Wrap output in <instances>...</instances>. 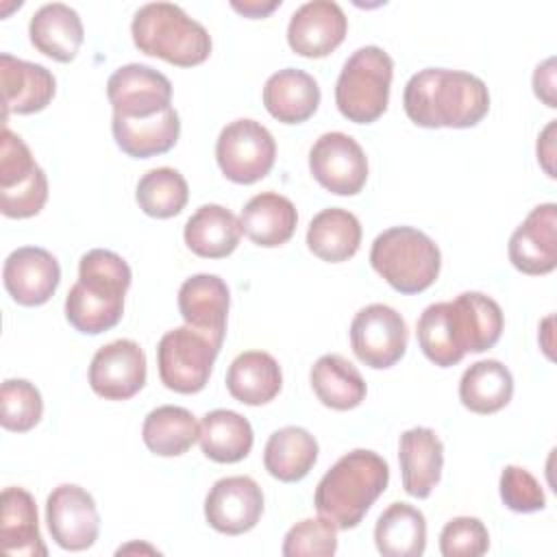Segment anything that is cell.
<instances>
[{
	"label": "cell",
	"mask_w": 557,
	"mask_h": 557,
	"mask_svg": "<svg viewBox=\"0 0 557 557\" xmlns=\"http://www.w3.org/2000/svg\"><path fill=\"white\" fill-rule=\"evenodd\" d=\"M370 263L396 292L420 294L437 281L442 252L426 233L413 226H392L372 242Z\"/></svg>",
	"instance_id": "5"
},
{
	"label": "cell",
	"mask_w": 557,
	"mask_h": 557,
	"mask_svg": "<svg viewBox=\"0 0 557 557\" xmlns=\"http://www.w3.org/2000/svg\"><path fill=\"white\" fill-rule=\"evenodd\" d=\"M215 159L228 181L252 185L270 174L276 159V141L261 122L239 117L220 131Z\"/></svg>",
	"instance_id": "8"
},
{
	"label": "cell",
	"mask_w": 557,
	"mask_h": 557,
	"mask_svg": "<svg viewBox=\"0 0 557 557\" xmlns=\"http://www.w3.org/2000/svg\"><path fill=\"white\" fill-rule=\"evenodd\" d=\"M309 170L326 191L355 196L368 181V157L357 139L333 131L320 135L311 146Z\"/></svg>",
	"instance_id": "10"
},
{
	"label": "cell",
	"mask_w": 557,
	"mask_h": 557,
	"mask_svg": "<svg viewBox=\"0 0 557 557\" xmlns=\"http://www.w3.org/2000/svg\"><path fill=\"white\" fill-rule=\"evenodd\" d=\"M189 198V187L185 176L174 168H154L148 170L137 187H135V200L139 209L150 218H174L178 215Z\"/></svg>",
	"instance_id": "36"
},
{
	"label": "cell",
	"mask_w": 557,
	"mask_h": 557,
	"mask_svg": "<svg viewBox=\"0 0 557 557\" xmlns=\"http://www.w3.org/2000/svg\"><path fill=\"white\" fill-rule=\"evenodd\" d=\"M533 91L535 96L550 109L557 107L555 100V59L548 57L544 63H540L533 72Z\"/></svg>",
	"instance_id": "43"
},
{
	"label": "cell",
	"mask_w": 557,
	"mask_h": 557,
	"mask_svg": "<svg viewBox=\"0 0 557 557\" xmlns=\"http://www.w3.org/2000/svg\"><path fill=\"white\" fill-rule=\"evenodd\" d=\"M231 294L218 274H194L178 289V311L187 326L207 335L222 348L226 335Z\"/></svg>",
	"instance_id": "19"
},
{
	"label": "cell",
	"mask_w": 557,
	"mask_h": 557,
	"mask_svg": "<svg viewBox=\"0 0 557 557\" xmlns=\"http://www.w3.org/2000/svg\"><path fill=\"white\" fill-rule=\"evenodd\" d=\"M0 422L7 431L26 433L35 429L44 416L39 389L26 379H7L0 389Z\"/></svg>",
	"instance_id": "38"
},
{
	"label": "cell",
	"mask_w": 557,
	"mask_h": 557,
	"mask_svg": "<svg viewBox=\"0 0 557 557\" xmlns=\"http://www.w3.org/2000/svg\"><path fill=\"white\" fill-rule=\"evenodd\" d=\"M318 461V442L302 426H283L274 431L263 448V466L270 476L283 483L305 479Z\"/></svg>",
	"instance_id": "30"
},
{
	"label": "cell",
	"mask_w": 557,
	"mask_h": 557,
	"mask_svg": "<svg viewBox=\"0 0 557 557\" xmlns=\"http://www.w3.org/2000/svg\"><path fill=\"white\" fill-rule=\"evenodd\" d=\"M448 320L453 339L463 357L466 352L490 350L505 326L500 305L481 292H463L448 300Z\"/></svg>",
	"instance_id": "18"
},
{
	"label": "cell",
	"mask_w": 557,
	"mask_h": 557,
	"mask_svg": "<svg viewBox=\"0 0 557 557\" xmlns=\"http://www.w3.org/2000/svg\"><path fill=\"white\" fill-rule=\"evenodd\" d=\"M187 248L205 259L228 257L242 237L239 220L222 205H202L185 222L183 231Z\"/></svg>",
	"instance_id": "28"
},
{
	"label": "cell",
	"mask_w": 557,
	"mask_h": 557,
	"mask_svg": "<svg viewBox=\"0 0 557 557\" xmlns=\"http://www.w3.org/2000/svg\"><path fill=\"white\" fill-rule=\"evenodd\" d=\"M416 335L424 357L435 366L450 368L463 359V355L459 352L453 339L450 320H448V300L433 302L420 313L416 324Z\"/></svg>",
	"instance_id": "37"
},
{
	"label": "cell",
	"mask_w": 557,
	"mask_h": 557,
	"mask_svg": "<svg viewBox=\"0 0 557 557\" xmlns=\"http://www.w3.org/2000/svg\"><path fill=\"white\" fill-rule=\"evenodd\" d=\"M131 278V268L117 252L104 248L85 252L78 263V281L65 296L67 322L85 335L113 329L122 320Z\"/></svg>",
	"instance_id": "2"
},
{
	"label": "cell",
	"mask_w": 557,
	"mask_h": 557,
	"mask_svg": "<svg viewBox=\"0 0 557 557\" xmlns=\"http://www.w3.org/2000/svg\"><path fill=\"white\" fill-rule=\"evenodd\" d=\"M28 35L30 44L41 54L59 63H70L83 44L85 28L72 7L63 2H50L30 15Z\"/></svg>",
	"instance_id": "23"
},
{
	"label": "cell",
	"mask_w": 557,
	"mask_h": 557,
	"mask_svg": "<svg viewBox=\"0 0 557 557\" xmlns=\"http://www.w3.org/2000/svg\"><path fill=\"white\" fill-rule=\"evenodd\" d=\"M200 448L215 463H237L248 457L255 435L250 422L231 409H213L200 422Z\"/></svg>",
	"instance_id": "34"
},
{
	"label": "cell",
	"mask_w": 557,
	"mask_h": 557,
	"mask_svg": "<svg viewBox=\"0 0 557 557\" xmlns=\"http://www.w3.org/2000/svg\"><path fill=\"white\" fill-rule=\"evenodd\" d=\"M133 44L148 57L178 67L200 65L211 54V35L174 2L141 4L131 22Z\"/></svg>",
	"instance_id": "4"
},
{
	"label": "cell",
	"mask_w": 557,
	"mask_h": 557,
	"mask_svg": "<svg viewBox=\"0 0 557 557\" xmlns=\"http://www.w3.org/2000/svg\"><path fill=\"white\" fill-rule=\"evenodd\" d=\"M320 104L318 81L298 67L274 72L263 85V107L283 124H300L309 120Z\"/></svg>",
	"instance_id": "22"
},
{
	"label": "cell",
	"mask_w": 557,
	"mask_h": 557,
	"mask_svg": "<svg viewBox=\"0 0 557 557\" xmlns=\"http://www.w3.org/2000/svg\"><path fill=\"white\" fill-rule=\"evenodd\" d=\"M200 437L196 416L176 405H161L152 409L141 426L146 448L159 457H178L187 453Z\"/></svg>",
	"instance_id": "35"
},
{
	"label": "cell",
	"mask_w": 557,
	"mask_h": 557,
	"mask_svg": "<svg viewBox=\"0 0 557 557\" xmlns=\"http://www.w3.org/2000/svg\"><path fill=\"white\" fill-rule=\"evenodd\" d=\"M46 522L63 550H87L100 533L94 496L74 483L57 485L46 498Z\"/></svg>",
	"instance_id": "11"
},
{
	"label": "cell",
	"mask_w": 557,
	"mask_h": 557,
	"mask_svg": "<svg viewBox=\"0 0 557 557\" xmlns=\"http://www.w3.org/2000/svg\"><path fill=\"white\" fill-rule=\"evenodd\" d=\"M394 76L392 57L379 46L357 48L344 63L335 83V104L355 124L379 120L389 102Z\"/></svg>",
	"instance_id": "6"
},
{
	"label": "cell",
	"mask_w": 557,
	"mask_h": 557,
	"mask_svg": "<svg viewBox=\"0 0 557 557\" xmlns=\"http://www.w3.org/2000/svg\"><path fill=\"white\" fill-rule=\"evenodd\" d=\"M0 503V540L4 553L46 557L48 548L39 533L37 503L33 494L24 487H4Z\"/></svg>",
	"instance_id": "25"
},
{
	"label": "cell",
	"mask_w": 557,
	"mask_h": 557,
	"mask_svg": "<svg viewBox=\"0 0 557 557\" xmlns=\"http://www.w3.org/2000/svg\"><path fill=\"white\" fill-rule=\"evenodd\" d=\"M500 498L516 513H533L546 507V496L540 481L520 466H505L498 481Z\"/></svg>",
	"instance_id": "41"
},
{
	"label": "cell",
	"mask_w": 557,
	"mask_h": 557,
	"mask_svg": "<svg viewBox=\"0 0 557 557\" xmlns=\"http://www.w3.org/2000/svg\"><path fill=\"white\" fill-rule=\"evenodd\" d=\"M7 294L22 307H39L52 298L61 281V268L52 252L39 246L13 250L2 265Z\"/></svg>",
	"instance_id": "16"
},
{
	"label": "cell",
	"mask_w": 557,
	"mask_h": 557,
	"mask_svg": "<svg viewBox=\"0 0 557 557\" xmlns=\"http://www.w3.org/2000/svg\"><path fill=\"white\" fill-rule=\"evenodd\" d=\"M557 205L544 202L531 209L524 222L509 237L511 265L531 276L550 274L557 265Z\"/></svg>",
	"instance_id": "17"
},
{
	"label": "cell",
	"mask_w": 557,
	"mask_h": 557,
	"mask_svg": "<svg viewBox=\"0 0 557 557\" xmlns=\"http://www.w3.org/2000/svg\"><path fill=\"white\" fill-rule=\"evenodd\" d=\"M407 322L394 307L383 302L359 309L350 322L352 352L361 363L374 370L398 363L407 350Z\"/></svg>",
	"instance_id": "9"
},
{
	"label": "cell",
	"mask_w": 557,
	"mask_h": 557,
	"mask_svg": "<svg viewBox=\"0 0 557 557\" xmlns=\"http://www.w3.org/2000/svg\"><path fill=\"white\" fill-rule=\"evenodd\" d=\"M89 385L104 400H128L146 385V355L133 339L98 348L89 363Z\"/></svg>",
	"instance_id": "14"
},
{
	"label": "cell",
	"mask_w": 557,
	"mask_h": 557,
	"mask_svg": "<svg viewBox=\"0 0 557 557\" xmlns=\"http://www.w3.org/2000/svg\"><path fill=\"white\" fill-rule=\"evenodd\" d=\"M107 96L113 115L131 120L152 117L172 107V83L146 63H126L109 76Z\"/></svg>",
	"instance_id": "12"
},
{
	"label": "cell",
	"mask_w": 557,
	"mask_h": 557,
	"mask_svg": "<svg viewBox=\"0 0 557 557\" xmlns=\"http://www.w3.org/2000/svg\"><path fill=\"white\" fill-rule=\"evenodd\" d=\"M231 7H233L237 13L257 20V17H268L274 9H278V7H281V0H270V2H261V0H244V2H237V0H233Z\"/></svg>",
	"instance_id": "45"
},
{
	"label": "cell",
	"mask_w": 557,
	"mask_h": 557,
	"mask_svg": "<svg viewBox=\"0 0 557 557\" xmlns=\"http://www.w3.org/2000/svg\"><path fill=\"white\" fill-rule=\"evenodd\" d=\"M513 396V376L496 359H481L466 368L459 381V400L472 413H496Z\"/></svg>",
	"instance_id": "33"
},
{
	"label": "cell",
	"mask_w": 557,
	"mask_h": 557,
	"mask_svg": "<svg viewBox=\"0 0 557 557\" xmlns=\"http://www.w3.org/2000/svg\"><path fill=\"white\" fill-rule=\"evenodd\" d=\"M337 550V527L329 520L320 518H305L296 522L283 537L281 553L285 557H300V555H320L329 557Z\"/></svg>",
	"instance_id": "39"
},
{
	"label": "cell",
	"mask_w": 557,
	"mask_h": 557,
	"mask_svg": "<svg viewBox=\"0 0 557 557\" xmlns=\"http://www.w3.org/2000/svg\"><path fill=\"white\" fill-rule=\"evenodd\" d=\"M398 461L403 487L413 498H429L440 483L444 444L429 426H413L400 435Z\"/></svg>",
	"instance_id": "21"
},
{
	"label": "cell",
	"mask_w": 557,
	"mask_h": 557,
	"mask_svg": "<svg viewBox=\"0 0 557 557\" xmlns=\"http://www.w3.org/2000/svg\"><path fill=\"white\" fill-rule=\"evenodd\" d=\"M309 381L318 400L335 411L359 407L368 394L361 372L342 355H322L313 363Z\"/></svg>",
	"instance_id": "29"
},
{
	"label": "cell",
	"mask_w": 557,
	"mask_h": 557,
	"mask_svg": "<svg viewBox=\"0 0 557 557\" xmlns=\"http://www.w3.org/2000/svg\"><path fill=\"white\" fill-rule=\"evenodd\" d=\"M387 483L389 466L379 453L366 448L350 450L320 479L313 494L315 511L335 524L337 531L355 529L385 492Z\"/></svg>",
	"instance_id": "3"
},
{
	"label": "cell",
	"mask_w": 557,
	"mask_h": 557,
	"mask_svg": "<svg viewBox=\"0 0 557 557\" xmlns=\"http://www.w3.org/2000/svg\"><path fill=\"white\" fill-rule=\"evenodd\" d=\"M111 131L117 148L133 159H150L172 150L181 135V120L174 107L152 117H120L113 115Z\"/></svg>",
	"instance_id": "24"
},
{
	"label": "cell",
	"mask_w": 557,
	"mask_h": 557,
	"mask_svg": "<svg viewBox=\"0 0 557 557\" xmlns=\"http://www.w3.org/2000/svg\"><path fill=\"white\" fill-rule=\"evenodd\" d=\"M403 107L422 128H470L487 115L490 91L470 72L424 67L407 81Z\"/></svg>",
	"instance_id": "1"
},
{
	"label": "cell",
	"mask_w": 557,
	"mask_h": 557,
	"mask_svg": "<svg viewBox=\"0 0 557 557\" xmlns=\"http://www.w3.org/2000/svg\"><path fill=\"white\" fill-rule=\"evenodd\" d=\"M48 200V178L39 168L28 178L0 189V211L7 218H33L37 215Z\"/></svg>",
	"instance_id": "42"
},
{
	"label": "cell",
	"mask_w": 557,
	"mask_h": 557,
	"mask_svg": "<svg viewBox=\"0 0 557 557\" xmlns=\"http://www.w3.org/2000/svg\"><path fill=\"white\" fill-rule=\"evenodd\" d=\"M374 544L383 557H420L426 548V518L407 503H392L374 524Z\"/></svg>",
	"instance_id": "32"
},
{
	"label": "cell",
	"mask_w": 557,
	"mask_h": 557,
	"mask_svg": "<svg viewBox=\"0 0 557 557\" xmlns=\"http://www.w3.org/2000/svg\"><path fill=\"white\" fill-rule=\"evenodd\" d=\"M537 161L544 168V172L550 178H555V168H553V161H555V120H550L537 137Z\"/></svg>",
	"instance_id": "44"
},
{
	"label": "cell",
	"mask_w": 557,
	"mask_h": 557,
	"mask_svg": "<svg viewBox=\"0 0 557 557\" xmlns=\"http://www.w3.org/2000/svg\"><path fill=\"white\" fill-rule=\"evenodd\" d=\"M361 244V224L348 209L331 207L315 213L307 228L309 250L329 263L348 261Z\"/></svg>",
	"instance_id": "31"
},
{
	"label": "cell",
	"mask_w": 557,
	"mask_h": 557,
	"mask_svg": "<svg viewBox=\"0 0 557 557\" xmlns=\"http://www.w3.org/2000/svg\"><path fill=\"white\" fill-rule=\"evenodd\" d=\"M298 224L296 207L276 191L252 196L239 215L242 233L261 248H276L292 239Z\"/></svg>",
	"instance_id": "26"
},
{
	"label": "cell",
	"mask_w": 557,
	"mask_h": 557,
	"mask_svg": "<svg viewBox=\"0 0 557 557\" xmlns=\"http://www.w3.org/2000/svg\"><path fill=\"white\" fill-rule=\"evenodd\" d=\"M220 348L191 326L168 331L157 344L161 383L176 394H198L209 383Z\"/></svg>",
	"instance_id": "7"
},
{
	"label": "cell",
	"mask_w": 557,
	"mask_h": 557,
	"mask_svg": "<svg viewBox=\"0 0 557 557\" xmlns=\"http://www.w3.org/2000/svg\"><path fill=\"white\" fill-rule=\"evenodd\" d=\"M281 387L283 372L270 352L246 350L237 355L228 366L226 389L242 405H265L278 396Z\"/></svg>",
	"instance_id": "27"
},
{
	"label": "cell",
	"mask_w": 557,
	"mask_h": 557,
	"mask_svg": "<svg viewBox=\"0 0 557 557\" xmlns=\"http://www.w3.org/2000/svg\"><path fill=\"white\" fill-rule=\"evenodd\" d=\"M348 20L333 0H311L300 4L287 24L289 48L307 59L331 54L346 37Z\"/></svg>",
	"instance_id": "15"
},
{
	"label": "cell",
	"mask_w": 557,
	"mask_h": 557,
	"mask_svg": "<svg viewBox=\"0 0 557 557\" xmlns=\"http://www.w3.org/2000/svg\"><path fill=\"white\" fill-rule=\"evenodd\" d=\"M263 513V492L250 476H224L205 498V518L224 535H242L257 527Z\"/></svg>",
	"instance_id": "13"
},
{
	"label": "cell",
	"mask_w": 557,
	"mask_h": 557,
	"mask_svg": "<svg viewBox=\"0 0 557 557\" xmlns=\"http://www.w3.org/2000/svg\"><path fill=\"white\" fill-rule=\"evenodd\" d=\"M490 548V533L474 516L448 520L440 533V553L444 557H479Z\"/></svg>",
	"instance_id": "40"
},
{
	"label": "cell",
	"mask_w": 557,
	"mask_h": 557,
	"mask_svg": "<svg viewBox=\"0 0 557 557\" xmlns=\"http://www.w3.org/2000/svg\"><path fill=\"white\" fill-rule=\"evenodd\" d=\"M0 81H2V102L4 122L9 113L30 115L44 111L57 91L54 74L33 61L17 59L9 52L0 54Z\"/></svg>",
	"instance_id": "20"
}]
</instances>
